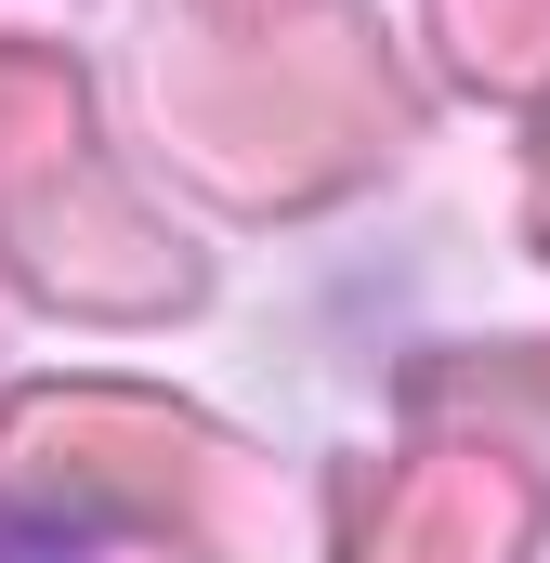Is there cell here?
I'll return each instance as SVG.
<instances>
[{
    "label": "cell",
    "instance_id": "cell-1",
    "mask_svg": "<svg viewBox=\"0 0 550 563\" xmlns=\"http://www.w3.org/2000/svg\"><path fill=\"white\" fill-rule=\"evenodd\" d=\"M0 563H79V551H53V538H26V551H0Z\"/></svg>",
    "mask_w": 550,
    "mask_h": 563
}]
</instances>
